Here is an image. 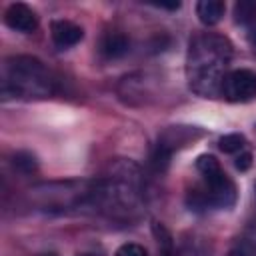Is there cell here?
<instances>
[{
    "mask_svg": "<svg viewBox=\"0 0 256 256\" xmlns=\"http://www.w3.org/2000/svg\"><path fill=\"white\" fill-rule=\"evenodd\" d=\"M144 202L140 168L130 160H114L102 178L94 180V212L114 220H132Z\"/></svg>",
    "mask_w": 256,
    "mask_h": 256,
    "instance_id": "cell-1",
    "label": "cell"
},
{
    "mask_svg": "<svg viewBox=\"0 0 256 256\" xmlns=\"http://www.w3.org/2000/svg\"><path fill=\"white\" fill-rule=\"evenodd\" d=\"M232 44L226 36L206 32L190 42L186 56V80L192 92L204 98L220 96L222 82L230 72Z\"/></svg>",
    "mask_w": 256,
    "mask_h": 256,
    "instance_id": "cell-2",
    "label": "cell"
},
{
    "mask_svg": "<svg viewBox=\"0 0 256 256\" xmlns=\"http://www.w3.org/2000/svg\"><path fill=\"white\" fill-rule=\"evenodd\" d=\"M56 90V80L42 60L18 54L2 64L0 92L2 100H38L48 98Z\"/></svg>",
    "mask_w": 256,
    "mask_h": 256,
    "instance_id": "cell-3",
    "label": "cell"
},
{
    "mask_svg": "<svg viewBox=\"0 0 256 256\" xmlns=\"http://www.w3.org/2000/svg\"><path fill=\"white\" fill-rule=\"evenodd\" d=\"M30 200L42 212L68 214L80 212L94 204V180L44 182L30 188Z\"/></svg>",
    "mask_w": 256,
    "mask_h": 256,
    "instance_id": "cell-4",
    "label": "cell"
},
{
    "mask_svg": "<svg viewBox=\"0 0 256 256\" xmlns=\"http://www.w3.org/2000/svg\"><path fill=\"white\" fill-rule=\"evenodd\" d=\"M196 170L202 176V186L188 192V206L190 208L204 210V208H230V206H234L236 186L212 154L198 156Z\"/></svg>",
    "mask_w": 256,
    "mask_h": 256,
    "instance_id": "cell-5",
    "label": "cell"
},
{
    "mask_svg": "<svg viewBox=\"0 0 256 256\" xmlns=\"http://www.w3.org/2000/svg\"><path fill=\"white\" fill-rule=\"evenodd\" d=\"M228 102H250L256 98V72L246 68L230 70L220 92Z\"/></svg>",
    "mask_w": 256,
    "mask_h": 256,
    "instance_id": "cell-6",
    "label": "cell"
},
{
    "mask_svg": "<svg viewBox=\"0 0 256 256\" xmlns=\"http://www.w3.org/2000/svg\"><path fill=\"white\" fill-rule=\"evenodd\" d=\"M4 24L10 30L22 32V34H30L38 28V16L36 12L22 2H14L4 10Z\"/></svg>",
    "mask_w": 256,
    "mask_h": 256,
    "instance_id": "cell-7",
    "label": "cell"
},
{
    "mask_svg": "<svg viewBox=\"0 0 256 256\" xmlns=\"http://www.w3.org/2000/svg\"><path fill=\"white\" fill-rule=\"evenodd\" d=\"M50 36L58 48L66 50V48L76 46L84 38V30L70 20H54L50 24Z\"/></svg>",
    "mask_w": 256,
    "mask_h": 256,
    "instance_id": "cell-8",
    "label": "cell"
},
{
    "mask_svg": "<svg viewBox=\"0 0 256 256\" xmlns=\"http://www.w3.org/2000/svg\"><path fill=\"white\" fill-rule=\"evenodd\" d=\"M130 50V40L126 34L122 32H108L104 34L102 42H100V52L104 58L108 60H114V58H120L124 56L126 52Z\"/></svg>",
    "mask_w": 256,
    "mask_h": 256,
    "instance_id": "cell-9",
    "label": "cell"
},
{
    "mask_svg": "<svg viewBox=\"0 0 256 256\" xmlns=\"http://www.w3.org/2000/svg\"><path fill=\"white\" fill-rule=\"evenodd\" d=\"M226 12V4L220 0H200L196 4V16L204 26H216Z\"/></svg>",
    "mask_w": 256,
    "mask_h": 256,
    "instance_id": "cell-10",
    "label": "cell"
},
{
    "mask_svg": "<svg viewBox=\"0 0 256 256\" xmlns=\"http://www.w3.org/2000/svg\"><path fill=\"white\" fill-rule=\"evenodd\" d=\"M152 232H154L156 242H158V256H176L174 240H172V234L168 232V228L160 222H154Z\"/></svg>",
    "mask_w": 256,
    "mask_h": 256,
    "instance_id": "cell-11",
    "label": "cell"
},
{
    "mask_svg": "<svg viewBox=\"0 0 256 256\" xmlns=\"http://www.w3.org/2000/svg\"><path fill=\"white\" fill-rule=\"evenodd\" d=\"M12 166L20 172V174H34L38 170V160L32 152H26V150H20L12 156Z\"/></svg>",
    "mask_w": 256,
    "mask_h": 256,
    "instance_id": "cell-12",
    "label": "cell"
},
{
    "mask_svg": "<svg viewBox=\"0 0 256 256\" xmlns=\"http://www.w3.org/2000/svg\"><path fill=\"white\" fill-rule=\"evenodd\" d=\"M234 20L242 26L256 24V2H236L234 6Z\"/></svg>",
    "mask_w": 256,
    "mask_h": 256,
    "instance_id": "cell-13",
    "label": "cell"
},
{
    "mask_svg": "<svg viewBox=\"0 0 256 256\" xmlns=\"http://www.w3.org/2000/svg\"><path fill=\"white\" fill-rule=\"evenodd\" d=\"M218 146L224 154H238L244 150L246 146V138L238 132H232V134H224L220 140H218Z\"/></svg>",
    "mask_w": 256,
    "mask_h": 256,
    "instance_id": "cell-14",
    "label": "cell"
},
{
    "mask_svg": "<svg viewBox=\"0 0 256 256\" xmlns=\"http://www.w3.org/2000/svg\"><path fill=\"white\" fill-rule=\"evenodd\" d=\"M176 256H210V246L200 238H188Z\"/></svg>",
    "mask_w": 256,
    "mask_h": 256,
    "instance_id": "cell-15",
    "label": "cell"
},
{
    "mask_svg": "<svg viewBox=\"0 0 256 256\" xmlns=\"http://www.w3.org/2000/svg\"><path fill=\"white\" fill-rule=\"evenodd\" d=\"M228 256H256V240H252V238H238L232 244Z\"/></svg>",
    "mask_w": 256,
    "mask_h": 256,
    "instance_id": "cell-16",
    "label": "cell"
},
{
    "mask_svg": "<svg viewBox=\"0 0 256 256\" xmlns=\"http://www.w3.org/2000/svg\"><path fill=\"white\" fill-rule=\"evenodd\" d=\"M114 256H148L146 254V248L140 246V244H134V242H128V244H122Z\"/></svg>",
    "mask_w": 256,
    "mask_h": 256,
    "instance_id": "cell-17",
    "label": "cell"
},
{
    "mask_svg": "<svg viewBox=\"0 0 256 256\" xmlns=\"http://www.w3.org/2000/svg\"><path fill=\"white\" fill-rule=\"evenodd\" d=\"M236 168L240 170V172H246L250 166H252V154L250 152H246V150H242L238 156H236Z\"/></svg>",
    "mask_w": 256,
    "mask_h": 256,
    "instance_id": "cell-18",
    "label": "cell"
},
{
    "mask_svg": "<svg viewBox=\"0 0 256 256\" xmlns=\"http://www.w3.org/2000/svg\"><path fill=\"white\" fill-rule=\"evenodd\" d=\"M152 6L164 8V10H178L182 4H180V2H152Z\"/></svg>",
    "mask_w": 256,
    "mask_h": 256,
    "instance_id": "cell-19",
    "label": "cell"
},
{
    "mask_svg": "<svg viewBox=\"0 0 256 256\" xmlns=\"http://www.w3.org/2000/svg\"><path fill=\"white\" fill-rule=\"evenodd\" d=\"M248 38H250V42H252V46H256V24H252V26H250V32H248Z\"/></svg>",
    "mask_w": 256,
    "mask_h": 256,
    "instance_id": "cell-20",
    "label": "cell"
},
{
    "mask_svg": "<svg viewBox=\"0 0 256 256\" xmlns=\"http://www.w3.org/2000/svg\"><path fill=\"white\" fill-rule=\"evenodd\" d=\"M78 256H98V254H92V252H86V254H78Z\"/></svg>",
    "mask_w": 256,
    "mask_h": 256,
    "instance_id": "cell-21",
    "label": "cell"
},
{
    "mask_svg": "<svg viewBox=\"0 0 256 256\" xmlns=\"http://www.w3.org/2000/svg\"><path fill=\"white\" fill-rule=\"evenodd\" d=\"M40 256H56L54 252H48V254H40Z\"/></svg>",
    "mask_w": 256,
    "mask_h": 256,
    "instance_id": "cell-22",
    "label": "cell"
}]
</instances>
